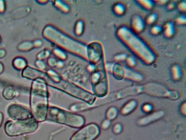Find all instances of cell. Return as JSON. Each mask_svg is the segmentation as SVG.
<instances>
[{"label": "cell", "mask_w": 186, "mask_h": 140, "mask_svg": "<svg viewBox=\"0 0 186 140\" xmlns=\"http://www.w3.org/2000/svg\"><path fill=\"white\" fill-rule=\"evenodd\" d=\"M38 124L33 118L24 120L8 121L5 125L6 134L10 136H17L35 132Z\"/></svg>", "instance_id": "6da1fadb"}, {"label": "cell", "mask_w": 186, "mask_h": 140, "mask_svg": "<svg viewBox=\"0 0 186 140\" xmlns=\"http://www.w3.org/2000/svg\"><path fill=\"white\" fill-rule=\"evenodd\" d=\"M99 134L97 126L88 125L75 133L70 140H95Z\"/></svg>", "instance_id": "7a4b0ae2"}, {"label": "cell", "mask_w": 186, "mask_h": 140, "mask_svg": "<svg viewBox=\"0 0 186 140\" xmlns=\"http://www.w3.org/2000/svg\"><path fill=\"white\" fill-rule=\"evenodd\" d=\"M8 112L11 118L15 120H24L32 118L28 110L19 105H11L8 108Z\"/></svg>", "instance_id": "3957f363"}, {"label": "cell", "mask_w": 186, "mask_h": 140, "mask_svg": "<svg viewBox=\"0 0 186 140\" xmlns=\"http://www.w3.org/2000/svg\"><path fill=\"white\" fill-rule=\"evenodd\" d=\"M26 62L24 59L21 57H17L13 61V65L16 69L22 70L26 68Z\"/></svg>", "instance_id": "277c9868"}, {"label": "cell", "mask_w": 186, "mask_h": 140, "mask_svg": "<svg viewBox=\"0 0 186 140\" xmlns=\"http://www.w3.org/2000/svg\"><path fill=\"white\" fill-rule=\"evenodd\" d=\"M31 47L30 43L28 41H24L18 45V49L20 51L25 52L29 50Z\"/></svg>", "instance_id": "5b68a950"}, {"label": "cell", "mask_w": 186, "mask_h": 140, "mask_svg": "<svg viewBox=\"0 0 186 140\" xmlns=\"http://www.w3.org/2000/svg\"><path fill=\"white\" fill-rule=\"evenodd\" d=\"M15 95V91L12 88H6L4 90L3 95L4 97L8 100H10L14 97Z\"/></svg>", "instance_id": "8992f818"}, {"label": "cell", "mask_w": 186, "mask_h": 140, "mask_svg": "<svg viewBox=\"0 0 186 140\" xmlns=\"http://www.w3.org/2000/svg\"><path fill=\"white\" fill-rule=\"evenodd\" d=\"M5 4L4 1H0V13H3L5 10Z\"/></svg>", "instance_id": "52a82bcc"}, {"label": "cell", "mask_w": 186, "mask_h": 140, "mask_svg": "<svg viewBox=\"0 0 186 140\" xmlns=\"http://www.w3.org/2000/svg\"><path fill=\"white\" fill-rule=\"evenodd\" d=\"M6 55V51L4 49H0V59L3 58Z\"/></svg>", "instance_id": "ba28073f"}, {"label": "cell", "mask_w": 186, "mask_h": 140, "mask_svg": "<svg viewBox=\"0 0 186 140\" xmlns=\"http://www.w3.org/2000/svg\"><path fill=\"white\" fill-rule=\"evenodd\" d=\"M4 70V66L0 62V74Z\"/></svg>", "instance_id": "9c48e42d"}, {"label": "cell", "mask_w": 186, "mask_h": 140, "mask_svg": "<svg viewBox=\"0 0 186 140\" xmlns=\"http://www.w3.org/2000/svg\"><path fill=\"white\" fill-rule=\"evenodd\" d=\"M2 121H3V115L2 113L0 112V126H1Z\"/></svg>", "instance_id": "30bf717a"}, {"label": "cell", "mask_w": 186, "mask_h": 140, "mask_svg": "<svg viewBox=\"0 0 186 140\" xmlns=\"http://www.w3.org/2000/svg\"><path fill=\"white\" fill-rule=\"evenodd\" d=\"M1 37H0V42H1Z\"/></svg>", "instance_id": "8fae6325"}]
</instances>
